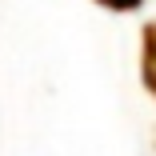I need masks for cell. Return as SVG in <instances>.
<instances>
[{
    "mask_svg": "<svg viewBox=\"0 0 156 156\" xmlns=\"http://www.w3.org/2000/svg\"><path fill=\"white\" fill-rule=\"evenodd\" d=\"M140 84L156 100V20H148L140 28Z\"/></svg>",
    "mask_w": 156,
    "mask_h": 156,
    "instance_id": "1",
    "label": "cell"
},
{
    "mask_svg": "<svg viewBox=\"0 0 156 156\" xmlns=\"http://www.w3.org/2000/svg\"><path fill=\"white\" fill-rule=\"evenodd\" d=\"M92 4H100L104 12H136L144 8V0H92Z\"/></svg>",
    "mask_w": 156,
    "mask_h": 156,
    "instance_id": "2",
    "label": "cell"
}]
</instances>
